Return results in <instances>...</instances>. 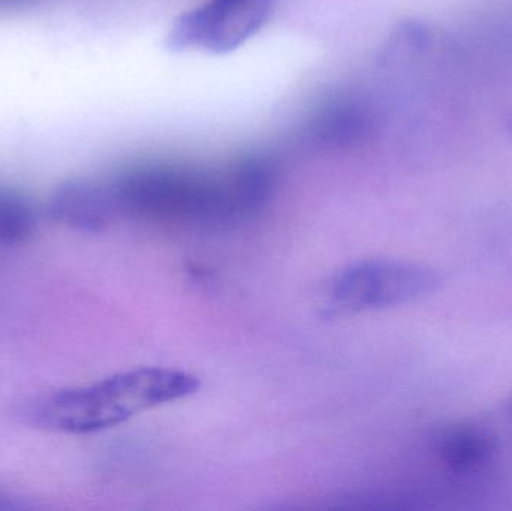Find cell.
<instances>
[{
  "label": "cell",
  "instance_id": "1",
  "mask_svg": "<svg viewBox=\"0 0 512 511\" xmlns=\"http://www.w3.org/2000/svg\"><path fill=\"white\" fill-rule=\"evenodd\" d=\"M200 378L174 368H137L98 383L60 390L24 405L21 419L44 431L87 435L195 395Z\"/></svg>",
  "mask_w": 512,
  "mask_h": 511
},
{
  "label": "cell",
  "instance_id": "2",
  "mask_svg": "<svg viewBox=\"0 0 512 511\" xmlns=\"http://www.w3.org/2000/svg\"><path fill=\"white\" fill-rule=\"evenodd\" d=\"M108 186L119 216L192 225L245 221L228 174L218 179L174 165H137L117 174Z\"/></svg>",
  "mask_w": 512,
  "mask_h": 511
},
{
  "label": "cell",
  "instance_id": "3",
  "mask_svg": "<svg viewBox=\"0 0 512 511\" xmlns=\"http://www.w3.org/2000/svg\"><path fill=\"white\" fill-rule=\"evenodd\" d=\"M444 276L435 267L406 260H363L334 273L325 285V309L355 315L408 305L435 294Z\"/></svg>",
  "mask_w": 512,
  "mask_h": 511
},
{
  "label": "cell",
  "instance_id": "4",
  "mask_svg": "<svg viewBox=\"0 0 512 511\" xmlns=\"http://www.w3.org/2000/svg\"><path fill=\"white\" fill-rule=\"evenodd\" d=\"M270 5L271 0H210L183 14L174 24L168 42L176 50H234L267 21Z\"/></svg>",
  "mask_w": 512,
  "mask_h": 511
},
{
  "label": "cell",
  "instance_id": "5",
  "mask_svg": "<svg viewBox=\"0 0 512 511\" xmlns=\"http://www.w3.org/2000/svg\"><path fill=\"white\" fill-rule=\"evenodd\" d=\"M48 207L54 221L78 233H101L119 218L108 183L87 179L57 186Z\"/></svg>",
  "mask_w": 512,
  "mask_h": 511
},
{
  "label": "cell",
  "instance_id": "6",
  "mask_svg": "<svg viewBox=\"0 0 512 511\" xmlns=\"http://www.w3.org/2000/svg\"><path fill=\"white\" fill-rule=\"evenodd\" d=\"M373 132V117L360 99L340 98L316 111L310 134L328 149H348L364 143Z\"/></svg>",
  "mask_w": 512,
  "mask_h": 511
},
{
  "label": "cell",
  "instance_id": "7",
  "mask_svg": "<svg viewBox=\"0 0 512 511\" xmlns=\"http://www.w3.org/2000/svg\"><path fill=\"white\" fill-rule=\"evenodd\" d=\"M433 450L442 464L459 473L477 470L498 450V437L480 423H451L433 437Z\"/></svg>",
  "mask_w": 512,
  "mask_h": 511
},
{
  "label": "cell",
  "instance_id": "8",
  "mask_svg": "<svg viewBox=\"0 0 512 511\" xmlns=\"http://www.w3.org/2000/svg\"><path fill=\"white\" fill-rule=\"evenodd\" d=\"M38 210L18 189L0 185V246L26 242L38 227Z\"/></svg>",
  "mask_w": 512,
  "mask_h": 511
},
{
  "label": "cell",
  "instance_id": "9",
  "mask_svg": "<svg viewBox=\"0 0 512 511\" xmlns=\"http://www.w3.org/2000/svg\"><path fill=\"white\" fill-rule=\"evenodd\" d=\"M30 509L29 504L21 501V498L14 497V495L6 494L0 491V511H14V510H27Z\"/></svg>",
  "mask_w": 512,
  "mask_h": 511
},
{
  "label": "cell",
  "instance_id": "10",
  "mask_svg": "<svg viewBox=\"0 0 512 511\" xmlns=\"http://www.w3.org/2000/svg\"><path fill=\"white\" fill-rule=\"evenodd\" d=\"M505 129H507L508 135L512 138V116L505 122Z\"/></svg>",
  "mask_w": 512,
  "mask_h": 511
},
{
  "label": "cell",
  "instance_id": "11",
  "mask_svg": "<svg viewBox=\"0 0 512 511\" xmlns=\"http://www.w3.org/2000/svg\"><path fill=\"white\" fill-rule=\"evenodd\" d=\"M24 0H0V5H14V3H21Z\"/></svg>",
  "mask_w": 512,
  "mask_h": 511
},
{
  "label": "cell",
  "instance_id": "12",
  "mask_svg": "<svg viewBox=\"0 0 512 511\" xmlns=\"http://www.w3.org/2000/svg\"><path fill=\"white\" fill-rule=\"evenodd\" d=\"M507 413H508V417H510V419L512 420V395H511V398L508 399V402H507Z\"/></svg>",
  "mask_w": 512,
  "mask_h": 511
}]
</instances>
